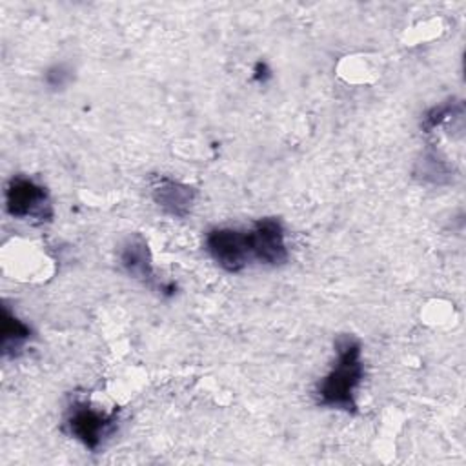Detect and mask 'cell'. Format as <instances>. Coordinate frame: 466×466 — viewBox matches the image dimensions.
Returning <instances> with one entry per match:
<instances>
[{"mask_svg": "<svg viewBox=\"0 0 466 466\" xmlns=\"http://www.w3.org/2000/svg\"><path fill=\"white\" fill-rule=\"evenodd\" d=\"M364 380L362 344L353 335H340L335 340V360L329 371L315 384L317 406L357 413V391Z\"/></svg>", "mask_w": 466, "mask_h": 466, "instance_id": "cell-1", "label": "cell"}, {"mask_svg": "<svg viewBox=\"0 0 466 466\" xmlns=\"http://www.w3.org/2000/svg\"><path fill=\"white\" fill-rule=\"evenodd\" d=\"M62 428L69 437L95 451L116 431L118 410L115 408L111 411H102L91 406L87 400L75 399L66 410Z\"/></svg>", "mask_w": 466, "mask_h": 466, "instance_id": "cell-2", "label": "cell"}, {"mask_svg": "<svg viewBox=\"0 0 466 466\" xmlns=\"http://www.w3.org/2000/svg\"><path fill=\"white\" fill-rule=\"evenodd\" d=\"M5 211L18 220L49 222L53 218V202L46 186L16 175L5 186Z\"/></svg>", "mask_w": 466, "mask_h": 466, "instance_id": "cell-3", "label": "cell"}, {"mask_svg": "<svg viewBox=\"0 0 466 466\" xmlns=\"http://www.w3.org/2000/svg\"><path fill=\"white\" fill-rule=\"evenodd\" d=\"M204 248L211 260L228 273H238L253 260L248 244V231L235 228L209 229L204 238Z\"/></svg>", "mask_w": 466, "mask_h": 466, "instance_id": "cell-4", "label": "cell"}, {"mask_svg": "<svg viewBox=\"0 0 466 466\" xmlns=\"http://www.w3.org/2000/svg\"><path fill=\"white\" fill-rule=\"evenodd\" d=\"M251 258L264 266H284L289 260L286 246V229L277 217H264L248 229Z\"/></svg>", "mask_w": 466, "mask_h": 466, "instance_id": "cell-5", "label": "cell"}, {"mask_svg": "<svg viewBox=\"0 0 466 466\" xmlns=\"http://www.w3.org/2000/svg\"><path fill=\"white\" fill-rule=\"evenodd\" d=\"M118 262L127 277L146 286H155L157 289H160L162 282H157L149 244L142 233H131L122 242L118 249Z\"/></svg>", "mask_w": 466, "mask_h": 466, "instance_id": "cell-6", "label": "cell"}, {"mask_svg": "<svg viewBox=\"0 0 466 466\" xmlns=\"http://www.w3.org/2000/svg\"><path fill=\"white\" fill-rule=\"evenodd\" d=\"M153 202L173 218H186L195 206L197 189L169 177H157L151 184Z\"/></svg>", "mask_w": 466, "mask_h": 466, "instance_id": "cell-7", "label": "cell"}, {"mask_svg": "<svg viewBox=\"0 0 466 466\" xmlns=\"http://www.w3.org/2000/svg\"><path fill=\"white\" fill-rule=\"evenodd\" d=\"M33 331L31 328L20 320L9 306L2 309V355L5 359H16L22 355L24 348L27 346Z\"/></svg>", "mask_w": 466, "mask_h": 466, "instance_id": "cell-8", "label": "cell"}, {"mask_svg": "<svg viewBox=\"0 0 466 466\" xmlns=\"http://www.w3.org/2000/svg\"><path fill=\"white\" fill-rule=\"evenodd\" d=\"M462 115V102L455 100V98H448L444 102H439L435 106H431L420 120V127L424 133H431L435 127L446 124L448 120L455 118Z\"/></svg>", "mask_w": 466, "mask_h": 466, "instance_id": "cell-9", "label": "cell"}, {"mask_svg": "<svg viewBox=\"0 0 466 466\" xmlns=\"http://www.w3.org/2000/svg\"><path fill=\"white\" fill-rule=\"evenodd\" d=\"M71 80H73V69L67 64H53L44 73L46 86L55 91L64 89L66 86H69Z\"/></svg>", "mask_w": 466, "mask_h": 466, "instance_id": "cell-10", "label": "cell"}, {"mask_svg": "<svg viewBox=\"0 0 466 466\" xmlns=\"http://www.w3.org/2000/svg\"><path fill=\"white\" fill-rule=\"evenodd\" d=\"M269 76H271V69L268 67V64L266 62H257L255 69H253V80L264 84Z\"/></svg>", "mask_w": 466, "mask_h": 466, "instance_id": "cell-11", "label": "cell"}]
</instances>
